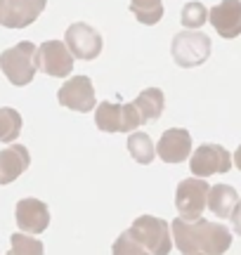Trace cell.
Here are the masks:
<instances>
[{
  "mask_svg": "<svg viewBox=\"0 0 241 255\" xmlns=\"http://www.w3.org/2000/svg\"><path fill=\"white\" fill-rule=\"evenodd\" d=\"M173 244L182 255H223L232 246V232L223 222H208L206 218L170 222Z\"/></svg>",
  "mask_w": 241,
  "mask_h": 255,
  "instance_id": "6da1fadb",
  "label": "cell"
},
{
  "mask_svg": "<svg viewBox=\"0 0 241 255\" xmlns=\"http://www.w3.org/2000/svg\"><path fill=\"white\" fill-rule=\"evenodd\" d=\"M36 50L38 47L33 43L21 40V43H17L14 47H9L0 55V71L5 73V78L14 88H24L33 81V76L38 71Z\"/></svg>",
  "mask_w": 241,
  "mask_h": 255,
  "instance_id": "7a4b0ae2",
  "label": "cell"
},
{
  "mask_svg": "<svg viewBox=\"0 0 241 255\" xmlns=\"http://www.w3.org/2000/svg\"><path fill=\"white\" fill-rule=\"evenodd\" d=\"M128 234L137 241L142 248H147L151 255H168L173 248V232L166 220L154 215H139L130 225Z\"/></svg>",
  "mask_w": 241,
  "mask_h": 255,
  "instance_id": "3957f363",
  "label": "cell"
},
{
  "mask_svg": "<svg viewBox=\"0 0 241 255\" xmlns=\"http://www.w3.org/2000/svg\"><path fill=\"white\" fill-rule=\"evenodd\" d=\"M170 52L177 66L182 69H194L211 57V38L199 31H182L175 33L170 43Z\"/></svg>",
  "mask_w": 241,
  "mask_h": 255,
  "instance_id": "277c9868",
  "label": "cell"
},
{
  "mask_svg": "<svg viewBox=\"0 0 241 255\" xmlns=\"http://www.w3.org/2000/svg\"><path fill=\"white\" fill-rule=\"evenodd\" d=\"M208 182L204 177H187L177 184L175 191V208L177 218L182 220H199L204 215V208L208 206Z\"/></svg>",
  "mask_w": 241,
  "mask_h": 255,
  "instance_id": "5b68a950",
  "label": "cell"
},
{
  "mask_svg": "<svg viewBox=\"0 0 241 255\" xmlns=\"http://www.w3.org/2000/svg\"><path fill=\"white\" fill-rule=\"evenodd\" d=\"M95 123L104 132H130L142 126L137 111L130 104H119V102H102L95 109Z\"/></svg>",
  "mask_w": 241,
  "mask_h": 255,
  "instance_id": "8992f818",
  "label": "cell"
},
{
  "mask_svg": "<svg viewBox=\"0 0 241 255\" xmlns=\"http://www.w3.org/2000/svg\"><path fill=\"white\" fill-rule=\"evenodd\" d=\"M36 64L38 71L47 73L52 78H66L74 71V55L62 40H45L36 50Z\"/></svg>",
  "mask_w": 241,
  "mask_h": 255,
  "instance_id": "52a82bcc",
  "label": "cell"
},
{
  "mask_svg": "<svg viewBox=\"0 0 241 255\" xmlns=\"http://www.w3.org/2000/svg\"><path fill=\"white\" fill-rule=\"evenodd\" d=\"M64 43L69 47V52L74 55V59H97L100 52H102V36L100 31L93 28L90 24L85 21H76L71 26L66 28L64 33Z\"/></svg>",
  "mask_w": 241,
  "mask_h": 255,
  "instance_id": "ba28073f",
  "label": "cell"
},
{
  "mask_svg": "<svg viewBox=\"0 0 241 255\" xmlns=\"http://www.w3.org/2000/svg\"><path fill=\"white\" fill-rule=\"evenodd\" d=\"M232 168V154L220 144H201L189 158V170L194 177H211L215 173H227Z\"/></svg>",
  "mask_w": 241,
  "mask_h": 255,
  "instance_id": "9c48e42d",
  "label": "cell"
},
{
  "mask_svg": "<svg viewBox=\"0 0 241 255\" xmlns=\"http://www.w3.org/2000/svg\"><path fill=\"white\" fill-rule=\"evenodd\" d=\"M57 102L71 111L88 114L95 109V88L88 76H74L57 90Z\"/></svg>",
  "mask_w": 241,
  "mask_h": 255,
  "instance_id": "30bf717a",
  "label": "cell"
},
{
  "mask_svg": "<svg viewBox=\"0 0 241 255\" xmlns=\"http://www.w3.org/2000/svg\"><path fill=\"white\" fill-rule=\"evenodd\" d=\"M156 154L168 165L185 163L187 158L192 156V135L187 132L185 128H170L158 139Z\"/></svg>",
  "mask_w": 241,
  "mask_h": 255,
  "instance_id": "8fae6325",
  "label": "cell"
},
{
  "mask_svg": "<svg viewBox=\"0 0 241 255\" xmlns=\"http://www.w3.org/2000/svg\"><path fill=\"white\" fill-rule=\"evenodd\" d=\"M17 225L24 234H43L50 225V210L43 201L38 199H21L14 208Z\"/></svg>",
  "mask_w": 241,
  "mask_h": 255,
  "instance_id": "7c38bea8",
  "label": "cell"
},
{
  "mask_svg": "<svg viewBox=\"0 0 241 255\" xmlns=\"http://www.w3.org/2000/svg\"><path fill=\"white\" fill-rule=\"evenodd\" d=\"M45 5L47 0H5L0 24L5 28H26L43 14Z\"/></svg>",
  "mask_w": 241,
  "mask_h": 255,
  "instance_id": "4fadbf2b",
  "label": "cell"
},
{
  "mask_svg": "<svg viewBox=\"0 0 241 255\" xmlns=\"http://www.w3.org/2000/svg\"><path fill=\"white\" fill-rule=\"evenodd\" d=\"M208 21L223 38L241 36V0H223L208 9Z\"/></svg>",
  "mask_w": 241,
  "mask_h": 255,
  "instance_id": "5bb4252c",
  "label": "cell"
},
{
  "mask_svg": "<svg viewBox=\"0 0 241 255\" xmlns=\"http://www.w3.org/2000/svg\"><path fill=\"white\" fill-rule=\"evenodd\" d=\"M31 165V154L26 146L12 144L7 149L0 151V187L2 184H12L19 175L26 173V168Z\"/></svg>",
  "mask_w": 241,
  "mask_h": 255,
  "instance_id": "9a60e30c",
  "label": "cell"
},
{
  "mask_svg": "<svg viewBox=\"0 0 241 255\" xmlns=\"http://www.w3.org/2000/svg\"><path fill=\"white\" fill-rule=\"evenodd\" d=\"M237 203H239V194L230 184H215L208 191V208H211V213H213L215 218H220V220L232 218Z\"/></svg>",
  "mask_w": 241,
  "mask_h": 255,
  "instance_id": "2e32d148",
  "label": "cell"
},
{
  "mask_svg": "<svg viewBox=\"0 0 241 255\" xmlns=\"http://www.w3.org/2000/svg\"><path fill=\"white\" fill-rule=\"evenodd\" d=\"M132 107H135V111H137V116L142 123L156 121L158 116L163 114V107H166L163 90H158V88H147V90H142L137 97H135Z\"/></svg>",
  "mask_w": 241,
  "mask_h": 255,
  "instance_id": "e0dca14e",
  "label": "cell"
},
{
  "mask_svg": "<svg viewBox=\"0 0 241 255\" xmlns=\"http://www.w3.org/2000/svg\"><path fill=\"white\" fill-rule=\"evenodd\" d=\"M128 154L137 161L139 165H149L156 156V146L151 142V137L144 135V132H132L128 137Z\"/></svg>",
  "mask_w": 241,
  "mask_h": 255,
  "instance_id": "ac0fdd59",
  "label": "cell"
},
{
  "mask_svg": "<svg viewBox=\"0 0 241 255\" xmlns=\"http://www.w3.org/2000/svg\"><path fill=\"white\" fill-rule=\"evenodd\" d=\"M130 12L139 24L154 26L163 19V0H130Z\"/></svg>",
  "mask_w": 241,
  "mask_h": 255,
  "instance_id": "d6986e66",
  "label": "cell"
},
{
  "mask_svg": "<svg viewBox=\"0 0 241 255\" xmlns=\"http://www.w3.org/2000/svg\"><path fill=\"white\" fill-rule=\"evenodd\" d=\"M19 132H21V114L12 107H2L0 109V142L12 144Z\"/></svg>",
  "mask_w": 241,
  "mask_h": 255,
  "instance_id": "ffe728a7",
  "label": "cell"
},
{
  "mask_svg": "<svg viewBox=\"0 0 241 255\" xmlns=\"http://www.w3.org/2000/svg\"><path fill=\"white\" fill-rule=\"evenodd\" d=\"M180 21H182V26L185 28H201L208 21V9L201 5V2H187L185 7H182V14H180Z\"/></svg>",
  "mask_w": 241,
  "mask_h": 255,
  "instance_id": "44dd1931",
  "label": "cell"
},
{
  "mask_svg": "<svg viewBox=\"0 0 241 255\" xmlns=\"http://www.w3.org/2000/svg\"><path fill=\"white\" fill-rule=\"evenodd\" d=\"M9 244H12V251L17 255H43L45 253L43 241H38V239H33L31 234H24V232L12 234V237H9Z\"/></svg>",
  "mask_w": 241,
  "mask_h": 255,
  "instance_id": "7402d4cb",
  "label": "cell"
},
{
  "mask_svg": "<svg viewBox=\"0 0 241 255\" xmlns=\"http://www.w3.org/2000/svg\"><path fill=\"white\" fill-rule=\"evenodd\" d=\"M112 255H151L147 251V248H142L135 241V239L130 237L128 232H123L116 241H114V246H112Z\"/></svg>",
  "mask_w": 241,
  "mask_h": 255,
  "instance_id": "603a6c76",
  "label": "cell"
},
{
  "mask_svg": "<svg viewBox=\"0 0 241 255\" xmlns=\"http://www.w3.org/2000/svg\"><path fill=\"white\" fill-rule=\"evenodd\" d=\"M232 229H234V234H239L241 237V199H239V203H237V208H234V213H232Z\"/></svg>",
  "mask_w": 241,
  "mask_h": 255,
  "instance_id": "cb8c5ba5",
  "label": "cell"
},
{
  "mask_svg": "<svg viewBox=\"0 0 241 255\" xmlns=\"http://www.w3.org/2000/svg\"><path fill=\"white\" fill-rule=\"evenodd\" d=\"M232 161H234V165H237V168H239V170H241V146H239V149H237V151H234Z\"/></svg>",
  "mask_w": 241,
  "mask_h": 255,
  "instance_id": "d4e9b609",
  "label": "cell"
},
{
  "mask_svg": "<svg viewBox=\"0 0 241 255\" xmlns=\"http://www.w3.org/2000/svg\"><path fill=\"white\" fill-rule=\"evenodd\" d=\"M2 9H5V0H0V21H2Z\"/></svg>",
  "mask_w": 241,
  "mask_h": 255,
  "instance_id": "484cf974",
  "label": "cell"
},
{
  "mask_svg": "<svg viewBox=\"0 0 241 255\" xmlns=\"http://www.w3.org/2000/svg\"><path fill=\"white\" fill-rule=\"evenodd\" d=\"M7 255H17V253H14V251H9V253Z\"/></svg>",
  "mask_w": 241,
  "mask_h": 255,
  "instance_id": "4316f807",
  "label": "cell"
}]
</instances>
